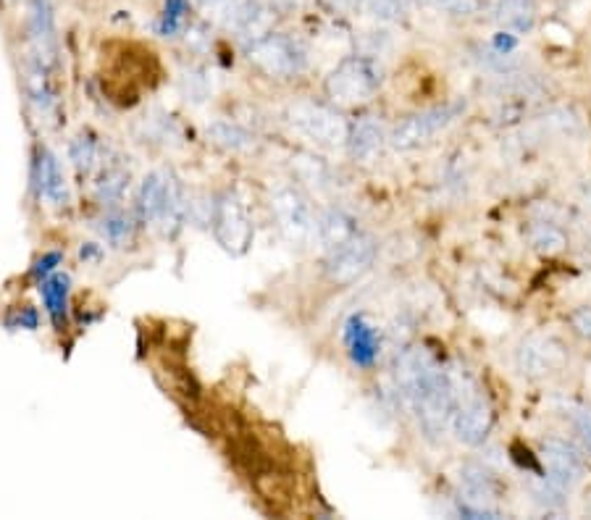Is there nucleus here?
<instances>
[{
    "mask_svg": "<svg viewBox=\"0 0 591 520\" xmlns=\"http://www.w3.org/2000/svg\"><path fill=\"white\" fill-rule=\"evenodd\" d=\"M187 213H190V203L174 171L158 169L142 179L140 192H137V216L142 224L161 226L163 234L174 237L182 229Z\"/></svg>",
    "mask_w": 591,
    "mask_h": 520,
    "instance_id": "obj_1",
    "label": "nucleus"
},
{
    "mask_svg": "<svg viewBox=\"0 0 591 520\" xmlns=\"http://www.w3.org/2000/svg\"><path fill=\"white\" fill-rule=\"evenodd\" d=\"M452 397H455V408H452L450 426L458 436V442L465 447H479L494 429V408L486 394L479 392L468 376L450 373Z\"/></svg>",
    "mask_w": 591,
    "mask_h": 520,
    "instance_id": "obj_2",
    "label": "nucleus"
},
{
    "mask_svg": "<svg viewBox=\"0 0 591 520\" xmlns=\"http://www.w3.org/2000/svg\"><path fill=\"white\" fill-rule=\"evenodd\" d=\"M381 69L366 56L345 58L324 82L326 98L339 108H358L376 95Z\"/></svg>",
    "mask_w": 591,
    "mask_h": 520,
    "instance_id": "obj_3",
    "label": "nucleus"
},
{
    "mask_svg": "<svg viewBox=\"0 0 591 520\" xmlns=\"http://www.w3.org/2000/svg\"><path fill=\"white\" fill-rule=\"evenodd\" d=\"M247 61L271 79H292L308 66V50L287 32H268L266 37L247 45Z\"/></svg>",
    "mask_w": 591,
    "mask_h": 520,
    "instance_id": "obj_4",
    "label": "nucleus"
},
{
    "mask_svg": "<svg viewBox=\"0 0 591 520\" xmlns=\"http://www.w3.org/2000/svg\"><path fill=\"white\" fill-rule=\"evenodd\" d=\"M211 226L213 237L221 245V250H226L234 258H242L253 247V218H250V213H247L245 203H242V197L237 192L226 190L216 197L211 213Z\"/></svg>",
    "mask_w": 591,
    "mask_h": 520,
    "instance_id": "obj_5",
    "label": "nucleus"
},
{
    "mask_svg": "<svg viewBox=\"0 0 591 520\" xmlns=\"http://www.w3.org/2000/svg\"><path fill=\"white\" fill-rule=\"evenodd\" d=\"M287 121L300 134L310 137V140L321 142V145H347V132H350V124L342 119V113L337 108L324 106V103H313V100H305V103H295L289 106Z\"/></svg>",
    "mask_w": 591,
    "mask_h": 520,
    "instance_id": "obj_6",
    "label": "nucleus"
},
{
    "mask_svg": "<svg viewBox=\"0 0 591 520\" xmlns=\"http://www.w3.org/2000/svg\"><path fill=\"white\" fill-rule=\"evenodd\" d=\"M373 260H376V242L368 234L358 232L350 242L331 250L324 266L326 279L337 287H350L371 271Z\"/></svg>",
    "mask_w": 591,
    "mask_h": 520,
    "instance_id": "obj_7",
    "label": "nucleus"
},
{
    "mask_svg": "<svg viewBox=\"0 0 591 520\" xmlns=\"http://www.w3.org/2000/svg\"><path fill=\"white\" fill-rule=\"evenodd\" d=\"M271 213L289 242H305L316 232V218H313L308 197L292 184H282L271 192Z\"/></svg>",
    "mask_w": 591,
    "mask_h": 520,
    "instance_id": "obj_8",
    "label": "nucleus"
},
{
    "mask_svg": "<svg viewBox=\"0 0 591 520\" xmlns=\"http://www.w3.org/2000/svg\"><path fill=\"white\" fill-rule=\"evenodd\" d=\"M463 111L460 103L455 106H439V108H429V111L413 113L408 119H402L397 127L389 132V145L394 150H413L423 142H429L431 137L437 132H442L444 127H450L452 121L458 119V113Z\"/></svg>",
    "mask_w": 591,
    "mask_h": 520,
    "instance_id": "obj_9",
    "label": "nucleus"
},
{
    "mask_svg": "<svg viewBox=\"0 0 591 520\" xmlns=\"http://www.w3.org/2000/svg\"><path fill=\"white\" fill-rule=\"evenodd\" d=\"M27 58H35L37 64L56 69L58 66V35L56 14L50 0H27Z\"/></svg>",
    "mask_w": 591,
    "mask_h": 520,
    "instance_id": "obj_10",
    "label": "nucleus"
},
{
    "mask_svg": "<svg viewBox=\"0 0 591 520\" xmlns=\"http://www.w3.org/2000/svg\"><path fill=\"white\" fill-rule=\"evenodd\" d=\"M515 363L526 379H547L549 373L563 371L568 350L555 337H528L515 352Z\"/></svg>",
    "mask_w": 591,
    "mask_h": 520,
    "instance_id": "obj_11",
    "label": "nucleus"
},
{
    "mask_svg": "<svg viewBox=\"0 0 591 520\" xmlns=\"http://www.w3.org/2000/svg\"><path fill=\"white\" fill-rule=\"evenodd\" d=\"M542 465L547 473V484L565 492L584 478V460L570 444L560 442V439H547L542 447Z\"/></svg>",
    "mask_w": 591,
    "mask_h": 520,
    "instance_id": "obj_12",
    "label": "nucleus"
},
{
    "mask_svg": "<svg viewBox=\"0 0 591 520\" xmlns=\"http://www.w3.org/2000/svg\"><path fill=\"white\" fill-rule=\"evenodd\" d=\"M274 22L276 11L268 6L266 0H240L226 19L229 29H234V35L247 45L266 37L268 32H274Z\"/></svg>",
    "mask_w": 591,
    "mask_h": 520,
    "instance_id": "obj_13",
    "label": "nucleus"
},
{
    "mask_svg": "<svg viewBox=\"0 0 591 520\" xmlns=\"http://www.w3.org/2000/svg\"><path fill=\"white\" fill-rule=\"evenodd\" d=\"M35 184L37 195L43 197L48 205H53V208H66V205H69L71 195L64 169H61V161H58V155L50 148H45V145H40L35 155Z\"/></svg>",
    "mask_w": 591,
    "mask_h": 520,
    "instance_id": "obj_14",
    "label": "nucleus"
},
{
    "mask_svg": "<svg viewBox=\"0 0 591 520\" xmlns=\"http://www.w3.org/2000/svg\"><path fill=\"white\" fill-rule=\"evenodd\" d=\"M345 342L355 366L371 368L379 358V331L368 324L366 316H352L345 324Z\"/></svg>",
    "mask_w": 591,
    "mask_h": 520,
    "instance_id": "obj_15",
    "label": "nucleus"
},
{
    "mask_svg": "<svg viewBox=\"0 0 591 520\" xmlns=\"http://www.w3.org/2000/svg\"><path fill=\"white\" fill-rule=\"evenodd\" d=\"M129 182H132V174H129V166L121 163V158L100 161L98 176H95V200L103 208H116L127 195Z\"/></svg>",
    "mask_w": 591,
    "mask_h": 520,
    "instance_id": "obj_16",
    "label": "nucleus"
},
{
    "mask_svg": "<svg viewBox=\"0 0 591 520\" xmlns=\"http://www.w3.org/2000/svg\"><path fill=\"white\" fill-rule=\"evenodd\" d=\"M48 66L37 64L35 58H27L24 61V92H27L29 103L35 106V111L40 116H53L56 111V90H53V82H50Z\"/></svg>",
    "mask_w": 591,
    "mask_h": 520,
    "instance_id": "obj_17",
    "label": "nucleus"
},
{
    "mask_svg": "<svg viewBox=\"0 0 591 520\" xmlns=\"http://www.w3.org/2000/svg\"><path fill=\"white\" fill-rule=\"evenodd\" d=\"M384 127L376 116H360L358 121H352L350 132H347V148H350L352 158L358 161H371L384 148Z\"/></svg>",
    "mask_w": 591,
    "mask_h": 520,
    "instance_id": "obj_18",
    "label": "nucleus"
},
{
    "mask_svg": "<svg viewBox=\"0 0 591 520\" xmlns=\"http://www.w3.org/2000/svg\"><path fill=\"white\" fill-rule=\"evenodd\" d=\"M316 229H318L321 245H324L329 253L345 245V242H350V239L358 234L355 218L347 216L345 211H337V208H331V211H326L324 216L318 218Z\"/></svg>",
    "mask_w": 591,
    "mask_h": 520,
    "instance_id": "obj_19",
    "label": "nucleus"
},
{
    "mask_svg": "<svg viewBox=\"0 0 591 520\" xmlns=\"http://www.w3.org/2000/svg\"><path fill=\"white\" fill-rule=\"evenodd\" d=\"M494 16L505 32L526 35L536 24V6L534 0H497Z\"/></svg>",
    "mask_w": 591,
    "mask_h": 520,
    "instance_id": "obj_20",
    "label": "nucleus"
},
{
    "mask_svg": "<svg viewBox=\"0 0 591 520\" xmlns=\"http://www.w3.org/2000/svg\"><path fill=\"white\" fill-rule=\"evenodd\" d=\"M40 295H43L45 310L53 318V324L64 326L66 313H69V276L66 274H50L40 284Z\"/></svg>",
    "mask_w": 591,
    "mask_h": 520,
    "instance_id": "obj_21",
    "label": "nucleus"
},
{
    "mask_svg": "<svg viewBox=\"0 0 591 520\" xmlns=\"http://www.w3.org/2000/svg\"><path fill=\"white\" fill-rule=\"evenodd\" d=\"M208 140L226 153H247L255 148V137L234 121H213L208 127Z\"/></svg>",
    "mask_w": 591,
    "mask_h": 520,
    "instance_id": "obj_22",
    "label": "nucleus"
},
{
    "mask_svg": "<svg viewBox=\"0 0 591 520\" xmlns=\"http://www.w3.org/2000/svg\"><path fill=\"white\" fill-rule=\"evenodd\" d=\"M69 155L74 169H77L79 176H92L100 166V145L95 140V134L90 132H79L69 145Z\"/></svg>",
    "mask_w": 591,
    "mask_h": 520,
    "instance_id": "obj_23",
    "label": "nucleus"
},
{
    "mask_svg": "<svg viewBox=\"0 0 591 520\" xmlns=\"http://www.w3.org/2000/svg\"><path fill=\"white\" fill-rule=\"evenodd\" d=\"M98 229L108 245L124 247L134 234V218L129 216V213L121 211L119 205H116V208H108L106 216L100 218Z\"/></svg>",
    "mask_w": 591,
    "mask_h": 520,
    "instance_id": "obj_24",
    "label": "nucleus"
},
{
    "mask_svg": "<svg viewBox=\"0 0 591 520\" xmlns=\"http://www.w3.org/2000/svg\"><path fill=\"white\" fill-rule=\"evenodd\" d=\"M418 0H363V11L376 22H400L416 8Z\"/></svg>",
    "mask_w": 591,
    "mask_h": 520,
    "instance_id": "obj_25",
    "label": "nucleus"
},
{
    "mask_svg": "<svg viewBox=\"0 0 591 520\" xmlns=\"http://www.w3.org/2000/svg\"><path fill=\"white\" fill-rule=\"evenodd\" d=\"M531 245H534L536 253L557 255L568 247V237H565V232L560 226L536 224L534 229H531Z\"/></svg>",
    "mask_w": 591,
    "mask_h": 520,
    "instance_id": "obj_26",
    "label": "nucleus"
},
{
    "mask_svg": "<svg viewBox=\"0 0 591 520\" xmlns=\"http://www.w3.org/2000/svg\"><path fill=\"white\" fill-rule=\"evenodd\" d=\"M187 14H190L187 0H166V8H163L161 19H158V32L163 37H174L187 22Z\"/></svg>",
    "mask_w": 591,
    "mask_h": 520,
    "instance_id": "obj_27",
    "label": "nucleus"
},
{
    "mask_svg": "<svg viewBox=\"0 0 591 520\" xmlns=\"http://www.w3.org/2000/svg\"><path fill=\"white\" fill-rule=\"evenodd\" d=\"M292 169H295L297 179H303L308 184H324L326 176H329L324 161L313 158V155H295L292 158Z\"/></svg>",
    "mask_w": 591,
    "mask_h": 520,
    "instance_id": "obj_28",
    "label": "nucleus"
},
{
    "mask_svg": "<svg viewBox=\"0 0 591 520\" xmlns=\"http://www.w3.org/2000/svg\"><path fill=\"white\" fill-rule=\"evenodd\" d=\"M434 3L450 16H476L486 6V0H434Z\"/></svg>",
    "mask_w": 591,
    "mask_h": 520,
    "instance_id": "obj_29",
    "label": "nucleus"
},
{
    "mask_svg": "<svg viewBox=\"0 0 591 520\" xmlns=\"http://www.w3.org/2000/svg\"><path fill=\"white\" fill-rule=\"evenodd\" d=\"M568 321H570V329L576 331L578 337L586 339V342H591V308L589 305L573 310Z\"/></svg>",
    "mask_w": 591,
    "mask_h": 520,
    "instance_id": "obj_30",
    "label": "nucleus"
},
{
    "mask_svg": "<svg viewBox=\"0 0 591 520\" xmlns=\"http://www.w3.org/2000/svg\"><path fill=\"white\" fill-rule=\"evenodd\" d=\"M576 429L591 452V410H581V413L576 415Z\"/></svg>",
    "mask_w": 591,
    "mask_h": 520,
    "instance_id": "obj_31",
    "label": "nucleus"
},
{
    "mask_svg": "<svg viewBox=\"0 0 591 520\" xmlns=\"http://www.w3.org/2000/svg\"><path fill=\"white\" fill-rule=\"evenodd\" d=\"M268 6L274 8L276 14H295L308 3V0H266Z\"/></svg>",
    "mask_w": 591,
    "mask_h": 520,
    "instance_id": "obj_32",
    "label": "nucleus"
},
{
    "mask_svg": "<svg viewBox=\"0 0 591 520\" xmlns=\"http://www.w3.org/2000/svg\"><path fill=\"white\" fill-rule=\"evenodd\" d=\"M58 260H61V255L58 253H50V255H45L43 260H40V266H37V276H50V271H53V268H56V263Z\"/></svg>",
    "mask_w": 591,
    "mask_h": 520,
    "instance_id": "obj_33",
    "label": "nucleus"
},
{
    "mask_svg": "<svg viewBox=\"0 0 591 520\" xmlns=\"http://www.w3.org/2000/svg\"><path fill=\"white\" fill-rule=\"evenodd\" d=\"M329 11H334V14H345V11H350L352 6H355V0H321Z\"/></svg>",
    "mask_w": 591,
    "mask_h": 520,
    "instance_id": "obj_34",
    "label": "nucleus"
}]
</instances>
